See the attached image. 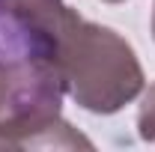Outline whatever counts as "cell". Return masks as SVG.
<instances>
[{"label": "cell", "mask_w": 155, "mask_h": 152, "mask_svg": "<svg viewBox=\"0 0 155 152\" xmlns=\"http://www.w3.org/2000/svg\"><path fill=\"white\" fill-rule=\"evenodd\" d=\"M137 131H140V140H146V143L155 146V84L146 90L143 104L137 111Z\"/></svg>", "instance_id": "3"}, {"label": "cell", "mask_w": 155, "mask_h": 152, "mask_svg": "<svg viewBox=\"0 0 155 152\" xmlns=\"http://www.w3.org/2000/svg\"><path fill=\"white\" fill-rule=\"evenodd\" d=\"M152 39H155V6H152Z\"/></svg>", "instance_id": "4"}, {"label": "cell", "mask_w": 155, "mask_h": 152, "mask_svg": "<svg viewBox=\"0 0 155 152\" xmlns=\"http://www.w3.org/2000/svg\"><path fill=\"white\" fill-rule=\"evenodd\" d=\"M66 15L63 0H0V63H54Z\"/></svg>", "instance_id": "2"}, {"label": "cell", "mask_w": 155, "mask_h": 152, "mask_svg": "<svg viewBox=\"0 0 155 152\" xmlns=\"http://www.w3.org/2000/svg\"><path fill=\"white\" fill-rule=\"evenodd\" d=\"M57 72L66 93L90 114H116L143 93V66L134 48L104 24L81 18L75 9L63 21Z\"/></svg>", "instance_id": "1"}, {"label": "cell", "mask_w": 155, "mask_h": 152, "mask_svg": "<svg viewBox=\"0 0 155 152\" xmlns=\"http://www.w3.org/2000/svg\"><path fill=\"white\" fill-rule=\"evenodd\" d=\"M104 3H125V0H104Z\"/></svg>", "instance_id": "5"}]
</instances>
